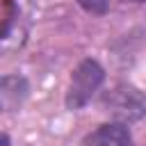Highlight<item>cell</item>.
Masks as SVG:
<instances>
[{
  "label": "cell",
  "instance_id": "obj_1",
  "mask_svg": "<svg viewBox=\"0 0 146 146\" xmlns=\"http://www.w3.org/2000/svg\"><path fill=\"white\" fill-rule=\"evenodd\" d=\"M105 80V71L96 59H84L78 64V68L71 75V84L66 91V107L68 110H80L84 107L91 96L100 89Z\"/></svg>",
  "mask_w": 146,
  "mask_h": 146
},
{
  "label": "cell",
  "instance_id": "obj_6",
  "mask_svg": "<svg viewBox=\"0 0 146 146\" xmlns=\"http://www.w3.org/2000/svg\"><path fill=\"white\" fill-rule=\"evenodd\" d=\"M2 146H9V137H7V135L2 137Z\"/></svg>",
  "mask_w": 146,
  "mask_h": 146
},
{
  "label": "cell",
  "instance_id": "obj_2",
  "mask_svg": "<svg viewBox=\"0 0 146 146\" xmlns=\"http://www.w3.org/2000/svg\"><path fill=\"white\" fill-rule=\"evenodd\" d=\"M103 107L119 123H132L146 116V98L130 84H116L114 89H110L103 96Z\"/></svg>",
  "mask_w": 146,
  "mask_h": 146
},
{
  "label": "cell",
  "instance_id": "obj_3",
  "mask_svg": "<svg viewBox=\"0 0 146 146\" xmlns=\"http://www.w3.org/2000/svg\"><path fill=\"white\" fill-rule=\"evenodd\" d=\"M84 146H132L130 132L125 128V123H105L98 130H94L87 139Z\"/></svg>",
  "mask_w": 146,
  "mask_h": 146
},
{
  "label": "cell",
  "instance_id": "obj_4",
  "mask_svg": "<svg viewBox=\"0 0 146 146\" xmlns=\"http://www.w3.org/2000/svg\"><path fill=\"white\" fill-rule=\"evenodd\" d=\"M30 87H27V80L23 75H5L2 82H0V103H2V110L11 112L16 107H21V103L25 100Z\"/></svg>",
  "mask_w": 146,
  "mask_h": 146
},
{
  "label": "cell",
  "instance_id": "obj_7",
  "mask_svg": "<svg viewBox=\"0 0 146 146\" xmlns=\"http://www.w3.org/2000/svg\"><path fill=\"white\" fill-rule=\"evenodd\" d=\"M132 2H146V0H132Z\"/></svg>",
  "mask_w": 146,
  "mask_h": 146
},
{
  "label": "cell",
  "instance_id": "obj_5",
  "mask_svg": "<svg viewBox=\"0 0 146 146\" xmlns=\"http://www.w3.org/2000/svg\"><path fill=\"white\" fill-rule=\"evenodd\" d=\"M78 5L89 14H105L112 5V0H78Z\"/></svg>",
  "mask_w": 146,
  "mask_h": 146
}]
</instances>
